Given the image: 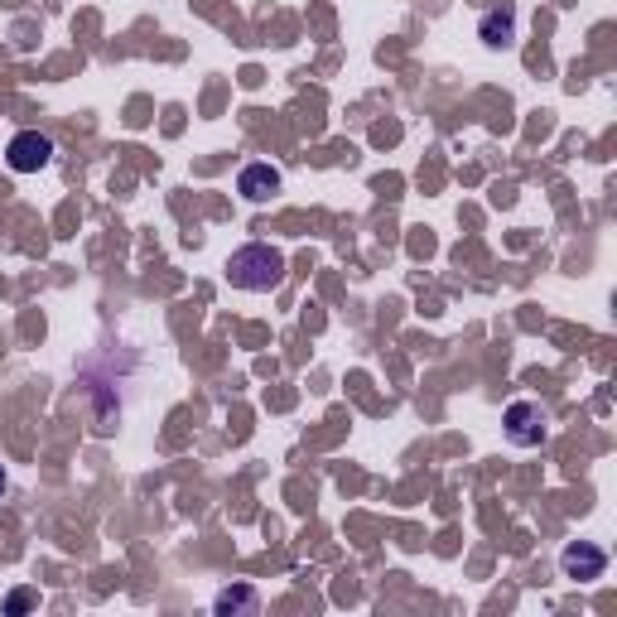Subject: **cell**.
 <instances>
[{
    "label": "cell",
    "instance_id": "7a4b0ae2",
    "mask_svg": "<svg viewBox=\"0 0 617 617\" xmlns=\"http://www.w3.org/2000/svg\"><path fill=\"white\" fill-rule=\"evenodd\" d=\"M502 430L516 448H541L550 440V424H545V410L535 400H511L507 415H502Z\"/></svg>",
    "mask_w": 617,
    "mask_h": 617
},
{
    "label": "cell",
    "instance_id": "277c9868",
    "mask_svg": "<svg viewBox=\"0 0 617 617\" xmlns=\"http://www.w3.org/2000/svg\"><path fill=\"white\" fill-rule=\"evenodd\" d=\"M559 569H565V579L593 583V579H603V569H608V550L593 545V541H569L559 550Z\"/></svg>",
    "mask_w": 617,
    "mask_h": 617
},
{
    "label": "cell",
    "instance_id": "5b68a950",
    "mask_svg": "<svg viewBox=\"0 0 617 617\" xmlns=\"http://www.w3.org/2000/svg\"><path fill=\"white\" fill-rule=\"evenodd\" d=\"M280 170L275 164H266V160H256V164H246V170L237 174V194L246 198V203H271V194H280Z\"/></svg>",
    "mask_w": 617,
    "mask_h": 617
},
{
    "label": "cell",
    "instance_id": "3957f363",
    "mask_svg": "<svg viewBox=\"0 0 617 617\" xmlns=\"http://www.w3.org/2000/svg\"><path fill=\"white\" fill-rule=\"evenodd\" d=\"M5 164L15 174H39L53 164V140L44 136V131H20L15 140L5 145Z\"/></svg>",
    "mask_w": 617,
    "mask_h": 617
},
{
    "label": "cell",
    "instance_id": "9c48e42d",
    "mask_svg": "<svg viewBox=\"0 0 617 617\" xmlns=\"http://www.w3.org/2000/svg\"><path fill=\"white\" fill-rule=\"evenodd\" d=\"M10 488V478H5V468H0V492H5Z\"/></svg>",
    "mask_w": 617,
    "mask_h": 617
},
{
    "label": "cell",
    "instance_id": "ba28073f",
    "mask_svg": "<svg viewBox=\"0 0 617 617\" xmlns=\"http://www.w3.org/2000/svg\"><path fill=\"white\" fill-rule=\"evenodd\" d=\"M25 608H35V589H15L5 599V613H25Z\"/></svg>",
    "mask_w": 617,
    "mask_h": 617
},
{
    "label": "cell",
    "instance_id": "6da1fadb",
    "mask_svg": "<svg viewBox=\"0 0 617 617\" xmlns=\"http://www.w3.org/2000/svg\"><path fill=\"white\" fill-rule=\"evenodd\" d=\"M285 251L280 246H266V242H251V246H237L227 256V280L232 289H246V295H271V289L285 285Z\"/></svg>",
    "mask_w": 617,
    "mask_h": 617
},
{
    "label": "cell",
    "instance_id": "52a82bcc",
    "mask_svg": "<svg viewBox=\"0 0 617 617\" xmlns=\"http://www.w3.org/2000/svg\"><path fill=\"white\" fill-rule=\"evenodd\" d=\"M212 608H218V613H256V608H261V599H256V589L237 583V589H222L218 599H212Z\"/></svg>",
    "mask_w": 617,
    "mask_h": 617
},
{
    "label": "cell",
    "instance_id": "8992f818",
    "mask_svg": "<svg viewBox=\"0 0 617 617\" xmlns=\"http://www.w3.org/2000/svg\"><path fill=\"white\" fill-rule=\"evenodd\" d=\"M478 39L488 49H511L516 44V10L511 5H492L488 15L478 20Z\"/></svg>",
    "mask_w": 617,
    "mask_h": 617
}]
</instances>
